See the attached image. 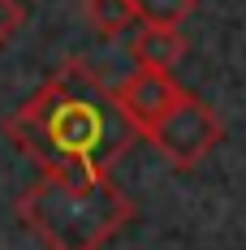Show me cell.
<instances>
[{
  "label": "cell",
  "instance_id": "obj_8",
  "mask_svg": "<svg viewBox=\"0 0 246 250\" xmlns=\"http://www.w3.org/2000/svg\"><path fill=\"white\" fill-rule=\"evenodd\" d=\"M22 26H26V9L18 4V0H0V48L18 35Z\"/></svg>",
  "mask_w": 246,
  "mask_h": 250
},
{
  "label": "cell",
  "instance_id": "obj_4",
  "mask_svg": "<svg viewBox=\"0 0 246 250\" xmlns=\"http://www.w3.org/2000/svg\"><path fill=\"white\" fill-rule=\"evenodd\" d=\"M112 91H117V104L125 108V117L138 125L143 134L186 95V86H177V78L164 74V69H134V74L125 78L121 86H112Z\"/></svg>",
  "mask_w": 246,
  "mask_h": 250
},
{
  "label": "cell",
  "instance_id": "obj_7",
  "mask_svg": "<svg viewBox=\"0 0 246 250\" xmlns=\"http://www.w3.org/2000/svg\"><path fill=\"white\" fill-rule=\"evenodd\" d=\"M138 22L160 26V30H181V22L199 9V0H134Z\"/></svg>",
  "mask_w": 246,
  "mask_h": 250
},
{
  "label": "cell",
  "instance_id": "obj_2",
  "mask_svg": "<svg viewBox=\"0 0 246 250\" xmlns=\"http://www.w3.org/2000/svg\"><path fill=\"white\" fill-rule=\"evenodd\" d=\"M134 216V199L112 177H39L18 199V220L44 250H104Z\"/></svg>",
  "mask_w": 246,
  "mask_h": 250
},
{
  "label": "cell",
  "instance_id": "obj_6",
  "mask_svg": "<svg viewBox=\"0 0 246 250\" xmlns=\"http://www.w3.org/2000/svg\"><path fill=\"white\" fill-rule=\"evenodd\" d=\"M82 18L99 39H117L138 22V9L134 0H82Z\"/></svg>",
  "mask_w": 246,
  "mask_h": 250
},
{
  "label": "cell",
  "instance_id": "obj_5",
  "mask_svg": "<svg viewBox=\"0 0 246 250\" xmlns=\"http://www.w3.org/2000/svg\"><path fill=\"white\" fill-rule=\"evenodd\" d=\"M190 52L186 35L181 30H160V26H143L130 43V56H134V69H164L173 74V65Z\"/></svg>",
  "mask_w": 246,
  "mask_h": 250
},
{
  "label": "cell",
  "instance_id": "obj_1",
  "mask_svg": "<svg viewBox=\"0 0 246 250\" xmlns=\"http://www.w3.org/2000/svg\"><path fill=\"white\" fill-rule=\"evenodd\" d=\"M4 138L44 177H112V164L143 138L117 91L82 61H65L4 121Z\"/></svg>",
  "mask_w": 246,
  "mask_h": 250
},
{
  "label": "cell",
  "instance_id": "obj_3",
  "mask_svg": "<svg viewBox=\"0 0 246 250\" xmlns=\"http://www.w3.org/2000/svg\"><path fill=\"white\" fill-rule=\"evenodd\" d=\"M143 138L160 151V160L169 164L173 173H190V168H199L212 151L221 147L224 121H221V112L203 100V95L186 91Z\"/></svg>",
  "mask_w": 246,
  "mask_h": 250
}]
</instances>
